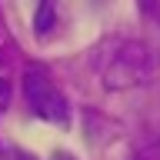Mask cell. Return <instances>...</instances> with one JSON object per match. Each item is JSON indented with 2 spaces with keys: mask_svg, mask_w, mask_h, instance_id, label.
Returning a JSON list of instances; mask_svg holds the SVG:
<instances>
[{
  "mask_svg": "<svg viewBox=\"0 0 160 160\" xmlns=\"http://www.w3.org/2000/svg\"><path fill=\"white\" fill-rule=\"evenodd\" d=\"M23 100L33 117L47 120V123H67L70 120V107H67V97L57 90V83L50 80L47 67L40 63H30L23 70Z\"/></svg>",
  "mask_w": 160,
  "mask_h": 160,
  "instance_id": "1",
  "label": "cell"
},
{
  "mask_svg": "<svg viewBox=\"0 0 160 160\" xmlns=\"http://www.w3.org/2000/svg\"><path fill=\"white\" fill-rule=\"evenodd\" d=\"M10 93H13V80H10V60L0 50V113L10 107Z\"/></svg>",
  "mask_w": 160,
  "mask_h": 160,
  "instance_id": "2",
  "label": "cell"
},
{
  "mask_svg": "<svg viewBox=\"0 0 160 160\" xmlns=\"http://www.w3.org/2000/svg\"><path fill=\"white\" fill-rule=\"evenodd\" d=\"M37 33L40 37H47L50 27H53V0H40V7H37Z\"/></svg>",
  "mask_w": 160,
  "mask_h": 160,
  "instance_id": "3",
  "label": "cell"
},
{
  "mask_svg": "<svg viewBox=\"0 0 160 160\" xmlns=\"http://www.w3.org/2000/svg\"><path fill=\"white\" fill-rule=\"evenodd\" d=\"M140 7L147 10V13H153V10H157V0H140Z\"/></svg>",
  "mask_w": 160,
  "mask_h": 160,
  "instance_id": "4",
  "label": "cell"
}]
</instances>
